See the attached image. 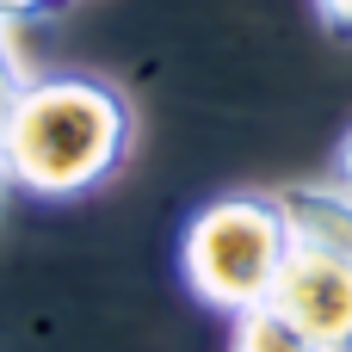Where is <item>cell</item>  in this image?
Here are the masks:
<instances>
[{"label":"cell","mask_w":352,"mask_h":352,"mask_svg":"<svg viewBox=\"0 0 352 352\" xmlns=\"http://www.w3.org/2000/svg\"><path fill=\"white\" fill-rule=\"evenodd\" d=\"M136 142L130 99L99 74H43L19 87L6 124V186L31 198H80L105 186Z\"/></svg>","instance_id":"obj_1"},{"label":"cell","mask_w":352,"mask_h":352,"mask_svg":"<svg viewBox=\"0 0 352 352\" xmlns=\"http://www.w3.org/2000/svg\"><path fill=\"white\" fill-rule=\"evenodd\" d=\"M285 260H291V223L278 192H229L204 204L179 241V272L192 297L223 316H248L272 303Z\"/></svg>","instance_id":"obj_2"},{"label":"cell","mask_w":352,"mask_h":352,"mask_svg":"<svg viewBox=\"0 0 352 352\" xmlns=\"http://www.w3.org/2000/svg\"><path fill=\"white\" fill-rule=\"evenodd\" d=\"M272 309L285 322H297L309 340H322L328 352H340L352 340V266L309 254V248H291L278 291H272Z\"/></svg>","instance_id":"obj_3"},{"label":"cell","mask_w":352,"mask_h":352,"mask_svg":"<svg viewBox=\"0 0 352 352\" xmlns=\"http://www.w3.org/2000/svg\"><path fill=\"white\" fill-rule=\"evenodd\" d=\"M278 204L291 223V248L352 266V186H285Z\"/></svg>","instance_id":"obj_4"},{"label":"cell","mask_w":352,"mask_h":352,"mask_svg":"<svg viewBox=\"0 0 352 352\" xmlns=\"http://www.w3.org/2000/svg\"><path fill=\"white\" fill-rule=\"evenodd\" d=\"M229 352H328V346L309 340L297 322H285L272 303H260V309L235 316V346H229Z\"/></svg>","instance_id":"obj_5"},{"label":"cell","mask_w":352,"mask_h":352,"mask_svg":"<svg viewBox=\"0 0 352 352\" xmlns=\"http://www.w3.org/2000/svg\"><path fill=\"white\" fill-rule=\"evenodd\" d=\"M19 87H25V74H19L12 37L0 25V204H6V124H12V105H19Z\"/></svg>","instance_id":"obj_6"},{"label":"cell","mask_w":352,"mask_h":352,"mask_svg":"<svg viewBox=\"0 0 352 352\" xmlns=\"http://www.w3.org/2000/svg\"><path fill=\"white\" fill-rule=\"evenodd\" d=\"M316 19L334 43H352V0H316Z\"/></svg>","instance_id":"obj_7"},{"label":"cell","mask_w":352,"mask_h":352,"mask_svg":"<svg viewBox=\"0 0 352 352\" xmlns=\"http://www.w3.org/2000/svg\"><path fill=\"white\" fill-rule=\"evenodd\" d=\"M340 173H346V186H352V130H346V142H340Z\"/></svg>","instance_id":"obj_8"},{"label":"cell","mask_w":352,"mask_h":352,"mask_svg":"<svg viewBox=\"0 0 352 352\" xmlns=\"http://www.w3.org/2000/svg\"><path fill=\"white\" fill-rule=\"evenodd\" d=\"M340 352H352V340H346V346H340Z\"/></svg>","instance_id":"obj_9"}]
</instances>
